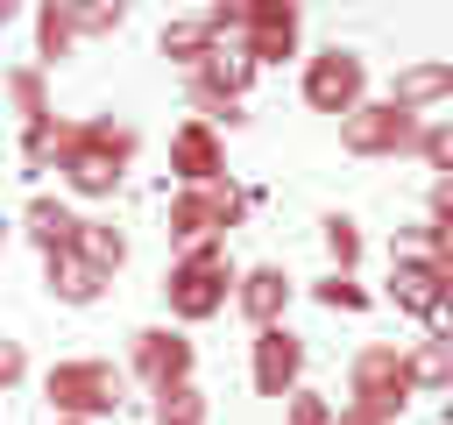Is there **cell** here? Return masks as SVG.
Listing matches in <instances>:
<instances>
[{"mask_svg": "<svg viewBox=\"0 0 453 425\" xmlns=\"http://www.w3.org/2000/svg\"><path fill=\"white\" fill-rule=\"evenodd\" d=\"M127 163H134V128H120V120H71L64 128L57 170H64V184L78 198H113Z\"/></svg>", "mask_w": 453, "mask_h": 425, "instance_id": "obj_1", "label": "cell"}, {"mask_svg": "<svg viewBox=\"0 0 453 425\" xmlns=\"http://www.w3.org/2000/svg\"><path fill=\"white\" fill-rule=\"evenodd\" d=\"M163 298H170L177 319H212V312H226V298H234V255H226V241L184 248V262H170V276H163Z\"/></svg>", "mask_w": 453, "mask_h": 425, "instance_id": "obj_2", "label": "cell"}, {"mask_svg": "<svg viewBox=\"0 0 453 425\" xmlns=\"http://www.w3.org/2000/svg\"><path fill=\"white\" fill-rule=\"evenodd\" d=\"M42 390H50V411H57V418H78V425L127 404V375H120L113 361H57Z\"/></svg>", "mask_w": 453, "mask_h": 425, "instance_id": "obj_3", "label": "cell"}, {"mask_svg": "<svg viewBox=\"0 0 453 425\" xmlns=\"http://www.w3.org/2000/svg\"><path fill=\"white\" fill-rule=\"evenodd\" d=\"M347 404H361V411H375L382 425L411 404V375H403V347H389V340H375V347H361L354 354V368H347Z\"/></svg>", "mask_w": 453, "mask_h": 425, "instance_id": "obj_4", "label": "cell"}, {"mask_svg": "<svg viewBox=\"0 0 453 425\" xmlns=\"http://www.w3.org/2000/svg\"><path fill=\"white\" fill-rule=\"evenodd\" d=\"M248 212V198H241V184H226V177H212V184H191V191H177L170 198V234L177 241H219L234 220Z\"/></svg>", "mask_w": 453, "mask_h": 425, "instance_id": "obj_5", "label": "cell"}, {"mask_svg": "<svg viewBox=\"0 0 453 425\" xmlns=\"http://www.w3.org/2000/svg\"><path fill=\"white\" fill-rule=\"evenodd\" d=\"M361 99H368V64H361L354 50L333 42V50H319V57L304 64V106H311V113H340V120H347Z\"/></svg>", "mask_w": 453, "mask_h": 425, "instance_id": "obj_6", "label": "cell"}, {"mask_svg": "<svg viewBox=\"0 0 453 425\" xmlns=\"http://www.w3.org/2000/svg\"><path fill=\"white\" fill-rule=\"evenodd\" d=\"M340 142H347L354 156H403V149L418 142V113H403V106H389V99H361V106L340 120Z\"/></svg>", "mask_w": 453, "mask_h": 425, "instance_id": "obj_7", "label": "cell"}, {"mask_svg": "<svg viewBox=\"0 0 453 425\" xmlns=\"http://www.w3.org/2000/svg\"><path fill=\"white\" fill-rule=\"evenodd\" d=\"M241 57L262 71V64H283L290 50H297V7L290 0H255V7H241Z\"/></svg>", "mask_w": 453, "mask_h": 425, "instance_id": "obj_8", "label": "cell"}, {"mask_svg": "<svg viewBox=\"0 0 453 425\" xmlns=\"http://www.w3.org/2000/svg\"><path fill=\"white\" fill-rule=\"evenodd\" d=\"M304 375V340L290 326H262L255 333V390L262 397H290Z\"/></svg>", "mask_w": 453, "mask_h": 425, "instance_id": "obj_9", "label": "cell"}, {"mask_svg": "<svg viewBox=\"0 0 453 425\" xmlns=\"http://www.w3.org/2000/svg\"><path fill=\"white\" fill-rule=\"evenodd\" d=\"M134 375H142L149 390L191 382V340L170 333V326H142V333H134Z\"/></svg>", "mask_w": 453, "mask_h": 425, "instance_id": "obj_10", "label": "cell"}, {"mask_svg": "<svg viewBox=\"0 0 453 425\" xmlns=\"http://www.w3.org/2000/svg\"><path fill=\"white\" fill-rule=\"evenodd\" d=\"M170 170L184 177V191H191V184H212V177H219V135H212L205 120H184V128L170 135Z\"/></svg>", "mask_w": 453, "mask_h": 425, "instance_id": "obj_11", "label": "cell"}, {"mask_svg": "<svg viewBox=\"0 0 453 425\" xmlns=\"http://www.w3.org/2000/svg\"><path fill=\"white\" fill-rule=\"evenodd\" d=\"M234 298H241V312L255 319V333H262V326H283V305H290V276H283L276 262H262V269L234 276Z\"/></svg>", "mask_w": 453, "mask_h": 425, "instance_id": "obj_12", "label": "cell"}, {"mask_svg": "<svg viewBox=\"0 0 453 425\" xmlns=\"http://www.w3.org/2000/svg\"><path fill=\"white\" fill-rule=\"evenodd\" d=\"M453 99V64H411V71H396V85H389V106H403V113H432V106H446Z\"/></svg>", "mask_w": 453, "mask_h": 425, "instance_id": "obj_13", "label": "cell"}, {"mask_svg": "<svg viewBox=\"0 0 453 425\" xmlns=\"http://www.w3.org/2000/svg\"><path fill=\"white\" fill-rule=\"evenodd\" d=\"M389 298H396L403 312H432V305L446 298V269L425 262V255H396V269H389Z\"/></svg>", "mask_w": 453, "mask_h": 425, "instance_id": "obj_14", "label": "cell"}, {"mask_svg": "<svg viewBox=\"0 0 453 425\" xmlns=\"http://www.w3.org/2000/svg\"><path fill=\"white\" fill-rule=\"evenodd\" d=\"M191 85H198V92H212V99H234V106H241V92L255 85V64H248L241 50H226V42H212V57L191 71Z\"/></svg>", "mask_w": 453, "mask_h": 425, "instance_id": "obj_15", "label": "cell"}, {"mask_svg": "<svg viewBox=\"0 0 453 425\" xmlns=\"http://www.w3.org/2000/svg\"><path fill=\"white\" fill-rule=\"evenodd\" d=\"M42 276H50V298H64V305H92V298L106 290V276H99L85 255H71V248L42 255Z\"/></svg>", "mask_w": 453, "mask_h": 425, "instance_id": "obj_16", "label": "cell"}, {"mask_svg": "<svg viewBox=\"0 0 453 425\" xmlns=\"http://www.w3.org/2000/svg\"><path fill=\"white\" fill-rule=\"evenodd\" d=\"M21 227H28V241H35L42 255H57V248H71V241H78V212H71V205H57V198H28Z\"/></svg>", "mask_w": 453, "mask_h": 425, "instance_id": "obj_17", "label": "cell"}, {"mask_svg": "<svg viewBox=\"0 0 453 425\" xmlns=\"http://www.w3.org/2000/svg\"><path fill=\"white\" fill-rule=\"evenodd\" d=\"M71 255H85L99 276H113V269L127 262V241H120L106 220H78V241H71Z\"/></svg>", "mask_w": 453, "mask_h": 425, "instance_id": "obj_18", "label": "cell"}, {"mask_svg": "<svg viewBox=\"0 0 453 425\" xmlns=\"http://www.w3.org/2000/svg\"><path fill=\"white\" fill-rule=\"evenodd\" d=\"M163 57L184 64V71H198V64L212 57V28H205V21H170V28H163Z\"/></svg>", "mask_w": 453, "mask_h": 425, "instance_id": "obj_19", "label": "cell"}, {"mask_svg": "<svg viewBox=\"0 0 453 425\" xmlns=\"http://www.w3.org/2000/svg\"><path fill=\"white\" fill-rule=\"evenodd\" d=\"M403 375H411V390H446L453 347H446V340H418V354H403Z\"/></svg>", "mask_w": 453, "mask_h": 425, "instance_id": "obj_20", "label": "cell"}, {"mask_svg": "<svg viewBox=\"0 0 453 425\" xmlns=\"http://www.w3.org/2000/svg\"><path fill=\"white\" fill-rule=\"evenodd\" d=\"M156 425H205V397L191 382H163L156 390Z\"/></svg>", "mask_w": 453, "mask_h": 425, "instance_id": "obj_21", "label": "cell"}, {"mask_svg": "<svg viewBox=\"0 0 453 425\" xmlns=\"http://www.w3.org/2000/svg\"><path fill=\"white\" fill-rule=\"evenodd\" d=\"M71 42H78V35H71V7H42V14H35V57L57 64V57H71Z\"/></svg>", "mask_w": 453, "mask_h": 425, "instance_id": "obj_22", "label": "cell"}, {"mask_svg": "<svg viewBox=\"0 0 453 425\" xmlns=\"http://www.w3.org/2000/svg\"><path fill=\"white\" fill-rule=\"evenodd\" d=\"M64 128L71 120H57V113H42V120H28V135H21V156L42 170V163H57V149H64Z\"/></svg>", "mask_w": 453, "mask_h": 425, "instance_id": "obj_23", "label": "cell"}, {"mask_svg": "<svg viewBox=\"0 0 453 425\" xmlns=\"http://www.w3.org/2000/svg\"><path fill=\"white\" fill-rule=\"evenodd\" d=\"M7 92H14V106H21L28 120H42V113H50V92H42V71H28V64H21V71H7Z\"/></svg>", "mask_w": 453, "mask_h": 425, "instance_id": "obj_24", "label": "cell"}, {"mask_svg": "<svg viewBox=\"0 0 453 425\" xmlns=\"http://www.w3.org/2000/svg\"><path fill=\"white\" fill-rule=\"evenodd\" d=\"M411 149H418V156H425L432 170H446V156H453V135H446V120H439V113H425V120H418V142H411Z\"/></svg>", "mask_w": 453, "mask_h": 425, "instance_id": "obj_25", "label": "cell"}, {"mask_svg": "<svg viewBox=\"0 0 453 425\" xmlns=\"http://www.w3.org/2000/svg\"><path fill=\"white\" fill-rule=\"evenodd\" d=\"M127 21V7L113 0V7H71V35H113Z\"/></svg>", "mask_w": 453, "mask_h": 425, "instance_id": "obj_26", "label": "cell"}, {"mask_svg": "<svg viewBox=\"0 0 453 425\" xmlns=\"http://www.w3.org/2000/svg\"><path fill=\"white\" fill-rule=\"evenodd\" d=\"M326 248H333V262H340V269H354V262H361V227L333 212V220H326Z\"/></svg>", "mask_w": 453, "mask_h": 425, "instance_id": "obj_27", "label": "cell"}, {"mask_svg": "<svg viewBox=\"0 0 453 425\" xmlns=\"http://www.w3.org/2000/svg\"><path fill=\"white\" fill-rule=\"evenodd\" d=\"M319 305H326V312H361L368 290H361L354 276H326V283H319Z\"/></svg>", "mask_w": 453, "mask_h": 425, "instance_id": "obj_28", "label": "cell"}, {"mask_svg": "<svg viewBox=\"0 0 453 425\" xmlns=\"http://www.w3.org/2000/svg\"><path fill=\"white\" fill-rule=\"evenodd\" d=\"M290 425H333V404L311 390H290Z\"/></svg>", "mask_w": 453, "mask_h": 425, "instance_id": "obj_29", "label": "cell"}, {"mask_svg": "<svg viewBox=\"0 0 453 425\" xmlns=\"http://www.w3.org/2000/svg\"><path fill=\"white\" fill-rule=\"evenodd\" d=\"M28 375V354H21V340H0V390H14Z\"/></svg>", "mask_w": 453, "mask_h": 425, "instance_id": "obj_30", "label": "cell"}, {"mask_svg": "<svg viewBox=\"0 0 453 425\" xmlns=\"http://www.w3.org/2000/svg\"><path fill=\"white\" fill-rule=\"evenodd\" d=\"M57 425H78V418H57Z\"/></svg>", "mask_w": 453, "mask_h": 425, "instance_id": "obj_31", "label": "cell"}]
</instances>
